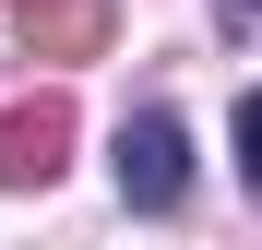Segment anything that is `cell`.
Listing matches in <instances>:
<instances>
[{"label":"cell","instance_id":"obj_2","mask_svg":"<svg viewBox=\"0 0 262 250\" xmlns=\"http://www.w3.org/2000/svg\"><path fill=\"white\" fill-rule=\"evenodd\" d=\"M72 155V96H24L0 107V191H48Z\"/></svg>","mask_w":262,"mask_h":250},{"label":"cell","instance_id":"obj_1","mask_svg":"<svg viewBox=\"0 0 262 250\" xmlns=\"http://www.w3.org/2000/svg\"><path fill=\"white\" fill-rule=\"evenodd\" d=\"M179 191H191V131L167 107L119 119V202H131V215H179Z\"/></svg>","mask_w":262,"mask_h":250},{"label":"cell","instance_id":"obj_5","mask_svg":"<svg viewBox=\"0 0 262 250\" xmlns=\"http://www.w3.org/2000/svg\"><path fill=\"white\" fill-rule=\"evenodd\" d=\"M227 12H262V0H227Z\"/></svg>","mask_w":262,"mask_h":250},{"label":"cell","instance_id":"obj_3","mask_svg":"<svg viewBox=\"0 0 262 250\" xmlns=\"http://www.w3.org/2000/svg\"><path fill=\"white\" fill-rule=\"evenodd\" d=\"M24 48H36V60H96V48H107V0H36Z\"/></svg>","mask_w":262,"mask_h":250},{"label":"cell","instance_id":"obj_4","mask_svg":"<svg viewBox=\"0 0 262 250\" xmlns=\"http://www.w3.org/2000/svg\"><path fill=\"white\" fill-rule=\"evenodd\" d=\"M238 167H250V191H262V96L238 107Z\"/></svg>","mask_w":262,"mask_h":250}]
</instances>
